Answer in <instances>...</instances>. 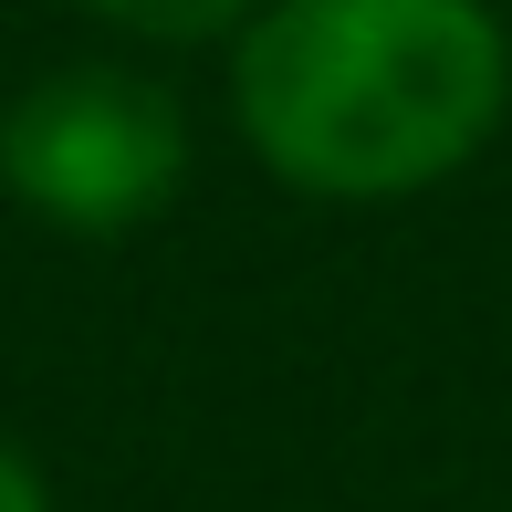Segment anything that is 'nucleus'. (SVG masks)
Returning a JSON list of instances; mask_svg holds the SVG:
<instances>
[{"label":"nucleus","instance_id":"20e7f679","mask_svg":"<svg viewBox=\"0 0 512 512\" xmlns=\"http://www.w3.org/2000/svg\"><path fill=\"white\" fill-rule=\"evenodd\" d=\"M0 512H53V492H42V471L0 439Z\"/></svg>","mask_w":512,"mask_h":512},{"label":"nucleus","instance_id":"7ed1b4c3","mask_svg":"<svg viewBox=\"0 0 512 512\" xmlns=\"http://www.w3.org/2000/svg\"><path fill=\"white\" fill-rule=\"evenodd\" d=\"M84 11H95L105 32H126V42H168V53H189V42H230L262 0H84Z\"/></svg>","mask_w":512,"mask_h":512},{"label":"nucleus","instance_id":"f257e3e1","mask_svg":"<svg viewBox=\"0 0 512 512\" xmlns=\"http://www.w3.org/2000/svg\"><path fill=\"white\" fill-rule=\"evenodd\" d=\"M512 115L492 0H262L230 32V126L304 199H418Z\"/></svg>","mask_w":512,"mask_h":512},{"label":"nucleus","instance_id":"f03ea898","mask_svg":"<svg viewBox=\"0 0 512 512\" xmlns=\"http://www.w3.org/2000/svg\"><path fill=\"white\" fill-rule=\"evenodd\" d=\"M189 178V115L136 63H53L0 105V189L42 230L115 241Z\"/></svg>","mask_w":512,"mask_h":512}]
</instances>
